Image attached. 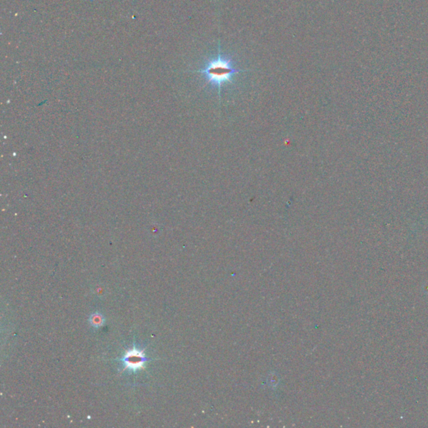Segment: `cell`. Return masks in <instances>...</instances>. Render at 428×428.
Returning <instances> with one entry per match:
<instances>
[{
	"mask_svg": "<svg viewBox=\"0 0 428 428\" xmlns=\"http://www.w3.org/2000/svg\"><path fill=\"white\" fill-rule=\"evenodd\" d=\"M245 71H247L236 68L232 59L223 55L220 46H218V55L207 61L204 67L197 72L203 75L210 85L218 88L220 96L222 86L227 83H231L235 75Z\"/></svg>",
	"mask_w": 428,
	"mask_h": 428,
	"instance_id": "1",
	"label": "cell"
},
{
	"mask_svg": "<svg viewBox=\"0 0 428 428\" xmlns=\"http://www.w3.org/2000/svg\"><path fill=\"white\" fill-rule=\"evenodd\" d=\"M124 370L136 371L144 369L145 363L147 359L145 357L143 351L137 350L136 347L126 352L122 359Z\"/></svg>",
	"mask_w": 428,
	"mask_h": 428,
	"instance_id": "2",
	"label": "cell"
},
{
	"mask_svg": "<svg viewBox=\"0 0 428 428\" xmlns=\"http://www.w3.org/2000/svg\"><path fill=\"white\" fill-rule=\"evenodd\" d=\"M90 323L95 327L101 326L104 323L103 317L101 316V314H93L90 318Z\"/></svg>",
	"mask_w": 428,
	"mask_h": 428,
	"instance_id": "3",
	"label": "cell"
}]
</instances>
